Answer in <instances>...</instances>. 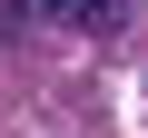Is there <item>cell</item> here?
I'll return each instance as SVG.
<instances>
[{
    "instance_id": "cell-1",
    "label": "cell",
    "mask_w": 148,
    "mask_h": 138,
    "mask_svg": "<svg viewBox=\"0 0 148 138\" xmlns=\"http://www.w3.org/2000/svg\"><path fill=\"white\" fill-rule=\"evenodd\" d=\"M69 20H79V30H119V20H128V0H69Z\"/></svg>"
}]
</instances>
